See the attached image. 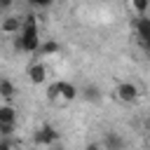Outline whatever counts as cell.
<instances>
[{
    "label": "cell",
    "mask_w": 150,
    "mask_h": 150,
    "mask_svg": "<svg viewBox=\"0 0 150 150\" xmlns=\"http://www.w3.org/2000/svg\"><path fill=\"white\" fill-rule=\"evenodd\" d=\"M117 96H120V101H134L136 98V87L134 84H129V82H124V84H120L117 87Z\"/></svg>",
    "instance_id": "obj_1"
},
{
    "label": "cell",
    "mask_w": 150,
    "mask_h": 150,
    "mask_svg": "<svg viewBox=\"0 0 150 150\" xmlns=\"http://www.w3.org/2000/svg\"><path fill=\"white\" fill-rule=\"evenodd\" d=\"M14 110L9 108V105H2L0 108V124H14Z\"/></svg>",
    "instance_id": "obj_2"
},
{
    "label": "cell",
    "mask_w": 150,
    "mask_h": 150,
    "mask_svg": "<svg viewBox=\"0 0 150 150\" xmlns=\"http://www.w3.org/2000/svg\"><path fill=\"white\" fill-rule=\"evenodd\" d=\"M28 75H30V82H42L45 80V68L42 66H30Z\"/></svg>",
    "instance_id": "obj_3"
},
{
    "label": "cell",
    "mask_w": 150,
    "mask_h": 150,
    "mask_svg": "<svg viewBox=\"0 0 150 150\" xmlns=\"http://www.w3.org/2000/svg\"><path fill=\"white\" fill-rule=\"evenodd\" d=\"M59 89H61V96L63 98H75V87L70 84V82H59Z\"/></svg>",
    "instance_id": "obj_4"
},
{
    "label": "cell",
    "mask_w": 150,
    "mask_h": 150,
    "mask_svg": "<svg viewBox=\"0 0 150 150\" xmlns=\"http://www.w3.org/2000/svg\"><path fill=\"white\" fill-rule=\"evenodd\" d=\"M131 5H134V9H136L138 14H145V12H148V7H150V0H134Z\"/></svg>",
    "instance_id": "obj_5"
},
{
    "label": "cell",
    "mask_w": 150,
    "mask_h": 150,
    "mask_svg": "<svg viewBox=\"0 0 150 150\" xmlns=\"http://www.w3.org/2000/svg\"><path fill=\"white\" fill-rule=\"evenodd\" d=\"M0 91H2V98H12V84L7 80L0 82Z\"/></svg>",
    "instance_id": "obj_6"
},
{
    "label": "cell",
    "mask_w": 150,
    "mask_h": 150,
    "mask_svg": "<svg viewBox=\"0 0 150 150\" xmlns=\"http://www.w3.org/2000/svg\"><path fill=\"white\" fill-rule=\"evenodd\" d=\"M52 0H30V5H38V7H47Z\"/></svg>",
    "instance_id": "obj_7"
},
{
    "label": "cell",
    "mask_w": 150,
    "mask_h": 150,
    "mask_svg": "<svg viewBox=\"0 0 150 150\" xmlns=\"http://www.w3.org/2000/svg\"><path fill=\"white\" fill-rule=\"evenodd\" d=\"M9 2H12V0H2V7H9Z\"/></svg>",
    "instance_id": "obj_8"
}]
</instances>
